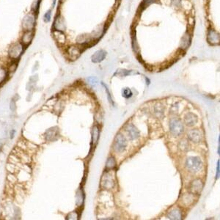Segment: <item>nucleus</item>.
<instances>
[{"label":"nucleus","mask_w":220,"mask_h":220,"mask_svg":"<svg viewBox=\"0 0 220 220\" xmlns=\"http://www.w3.org/2000/svg\"><path fill=\"white\" fill-rule=\"evenodd\" d=\"M155 113L156 114V115L159 118H161L163 115H164V107H163L162 104H157L155 106Z\"/></svg>","instance_id":"nucleus-22"},{"label":"nucleus","mask_w":220,"mask_h":220,"mask_svg":"<svg viewBox=\"0 0 220 220\" xmlns=\"http://www.w3.org/2000/svg\"><path fill=\"white\" fill-rule=\"evenodd\" d=\"M25 48L20 41L11 43L7 48V57L11 61L17 62L24 52Z\"/></svg>","instance_id":"nucleus-1"},{"label":"nucleus","mask_w":220,"mask_h":220,"mask_svg":"<svg viewBox=\"0 0 220 220\" xmlns=\"http://www.w3.org/2000/svg\"><path fill=\"white\" fill-rule=\"evenodd\" d=\"M154 2H155V0H144L142 2V5H140V8H142V10H144L146 7H147L148 5H150Z\"/></svg>","instance_id":"nucleus-27"},{"label":"nucleus","mask_w":220,"mask_h":220,"mask_svg":"<svg viewBox=\"0 0 220 220\" xmlns=\"http://www.w3.org/2000/svg\"><path fill=\"white\" fill-rule=\"evenodd\" d=\"M81 51H82V49L81 47L77 46H71L67 48L66 54L70 60H76L79 57Z\"/></svg>","instance_id":"nucleus-8"},{"label":"nucleus","mask_w":220,"mask_h":220,"mask_svg":"<svg viewBox=\"0 0 220 220\" xmlns=\"http://www.w3.org/2000/svg\"><path fill=\"white\" fill-rule=\"evenodd\" d=\"M8 75V68H7L2 65H0V85L7 79Z\"/></svg>","instance_id":"nucleus-18"},{"label":"nucleus","mask_w":220,"mask_h":220,"mask_svg":"<svg viewBox=\"0 0 220 220\" xmlns=\"http://www.w3.org/2000/svg\"><path fill=\"white\" fill-rule=\"evenodd\" d=\"M190 191L192 193L194 194H199L203 189V183L202 181L199 179H196L194 180L190 184L189 186Z\"/></svg>","instance_id":"nucleus-13"},{"label":"nucleus","mask_w":220,"mask_h":220,"mask_svg":"<svg viewBox=\"0 0 220 220\" xmlns=\"http://www.w3.org/2000/svg\"><path fill=\"white\" fill-rule=\"evenodd\" d=\"M66 30V24L65 18L60 14L57 15L54 20L52 25V30H57V31L65 32Z\"/></svg>","instance_id":"nucleus-7"},{"label":"nucleus","mask_w":220,"mask_h":220,"mask_svg":"<svg viewBox=\"0 0 220 220\" xmlns=\"http://www.w3.org/2000/svg\"><path fill=\"white\" fill-rule=\"evenodd\" d=\"M52 35H53L54 40L60 45L65 44L66 41V36L65 35L64 32L57 31V30H52Z\"/></svg>","instance_id":"nucleus-12"},{"label":"nucleus","mask_w":220,"mask_h":220,"mask_svg":"<svg viewBox=\"0 0 220 220\" xmlns=\"http://www.w3.org/2000/svg\"><path fill=\"white\" fill-rule=\"evenodd\" d=\"M186 167L190 172H197L202 168L203 163L198 157H189L186 161Z\"/></svg>","instance_id":"nucleus-3"},{"label":"nucleus","mask_w":220,"mask_h":220,"mask_svg":"<svg viewBox=\"0 0 220 220\" xmlns=\"http://www.w3.org/2000/svg\"><path fill=\"white\" fill-rule=\"evenodd\" d=\"M116 166L115 160H114V157H109L107 161H106V170H112Z\"/></svg>","instance_id":"nucleus-25"},{"label":"nucleus","mask_w":220,"mask_h":220,"mask_svg":"<svg viewBox=\"0 0 220 220\" xmlns=\"http://www.w3.org/2000/svg\"><path fill=\"white\" fill-rule=\"evenodd\" d=\"M99 139V129L97 126H94L93 131V143L96 145Z\"/></svg>","instance_id":"nucleus-23"},{"label":"nucleus","mask_w":220,"mask_h":220,"mask_svg":"<svg viewBox=\"0 0 220 220\" xmlns=\"http://www.w3.org/2000/svg\"><path fill=\"white\" fill-rule=\"evenodd\" d=\"M106 56V52L104 50H98L94 53V54L92 56L91 60L93 63H100V62L103 61V60H104L105 57Z\"/></svg>","instance_id":"nucleus-15"},{"label":"nucleus","mask_w":220,"mask_h":220,"mask_svg":"<svg viewBox=\"0 0 220 220\" xmlns=\"http://www.w3.org/2000/svg\"><path fill=\"white\" fill-rule=\"evenodd\" d=\"M194 201V197L192 194H184L182 197V200L181 202L184 204L185 206H188V205H191V204L193 203Z\"/></svg>","instance_id":"nucleus-20"},{"label":"nucleus","mask_w":220,"mask_h":220,"mask_svg":"<svg viewBox=\"0 0 220 220\" xmlns=\"http://www.w3.org/2000/svg\"><path fill=\"white\" fill-rule=\"evenodd\" d=\"M88 81H89V85H91L92 86H96L98 83V80L95 77H89L88 78Z\"/></svg>","instance_id":"nucleus-28"},{"label":"nucleus","mask_w":220,"mask_h":220,"mask_svg":"<svg viewBox=\"0 0 220 220\" xmlns=\"http://www.w3.org/2000/svg\"><path fill=\"white\" fill-rule=\"evenodd\" d=\"M126 146H127V141L125 137L122 134H118L114 139V145H113L114 149L117 152L120 153L126 149Z\"/></svg>","instance_id":"nucleus-5"},{"label":"nucleus","mask_w":220,"mask_h":220,"mask_svg":"<svg viewBox=\"0 0 220 220\" xmlns=\"http://www.w3.org/2000/svg\"><path fill=\"white\" fill-rule=\"evenodd\" d=\"M188 137L193 142L197 143V142H200L202 139V134L199 130L193 129L188 133Z\"/></svg>","instance_id":"nucleus-14"},{"label":"nucleus","mask_w":220,"mask_h":220,"mask_svg":"<svg viewBox=\"0 0 220 220\" xmlns=\"http://www.w3.org/2000/svg\"><path fill=\"white\" fill-rule=\"evenodd\" d=\"M184 122H185V123L187 126H193L194 125H195L197 122V116L194 114H193V113H188V114L185 116Z\"/></svg>","instance_id":"nucleus-16"},{"label":"nucleus","mask_w":220,"mask_h":220,"mask_svg":"<svg viewBox=\"0 0 220 220\" xmlns=\"http://www.w3.org/2000/svg\"><path fill=\"white\" fill-rule=\"evenodd\" d=\"M126 131L130 139H135L139 137V131L133 124H128L126 127Z\"/></svg>","instance_id":"nucleus-10"},{"label":"nucleus","mask_w":220,"mask_h":220,"mask_svg":"<svg viewBox=\"0 0 220 220\" xmlns=\"http://www.w3.org/2000/svg\"><path fill=\"white\" fill-rule=\"evenodd\" d=\"M102 85L105 87V89H106V93H107V95H108V98H109V101H110V103H112V104H113V101H112V99L111 97H110V93H109V89H108L107 87H106V85H104V84H103V83H102Z\"/></svg>","instance_id":"nucleus-29"},{"label":"nucleus","mask_w":220,"mask_h":220,"mask_svg":"<svg viewBox=\"0 0 220 220\" xmlns=\"http://www.w3.org/2000/svg\"><path fill=\"white\" fill-rule=\"evenodd\" d=\"M219 161H218L217 163V174H216V179L219 178Z\"/></svg>","instance_id":"nucleus-30"},{"label":"nucleus","mask_w":220,"mask_h":220,"mask_svg":"<svg viewBox=\"0 0 220 220\" xmlns=\"http://www.w3.org/2000/svg\"><path fill=\"white\" fill-rule=\"evenodd\" d=\"M181 217H182L181 211L178 209H175L170 211L167 214V217L170 219H180Z\"/></svg>","instance_id":"nucleus-19"},{"label":"nucleus","mask_w":220,"mask_h":220,"mask_svg":"<svg viewBox=\"0 0 220 220\" xmlns=\"http://www.w3.org/2000/svg\"><path fill=\"white\" fill-rule=\"evenodd\" d=\"M38 14L30 10L24 15L22 21V31H35Z\"/></svg>","instance_id":"nucleus-2"},{"label":"nucleus","mask_w":220,"mask_h":220,"mask_svg":"<svg viewBox=\"0 0 220 220\" xmlns=\"http://www.w3.org/2000/svg\"><path fill=\"white\" fill-rule=\"evenodd\" d=\"M56 3H57V0H53V1H52V5H51V9L54 8V7H55V5H56Z\"/></svg>","instance_id":"nucleus-32"},{"label":"nucleus","mask_w":220,"mask_h":220,"mask_svg":"<svg viewBox=\"0 0 220 220\" xmlns=\"http://www.w3.org/2000/svg\"><path fill=\"white\" fill-rule=\"evenodd\" d=\"M170 131L173 135L179 136L184 131V126L182 122L178 119H172L170 124Z\"/></svg>","instance_id":"nucleus-6"},{"label":"nucleus","mask_w":220,"mask_h":220,"mask_svg":"<svg viewBox=\"0 0 220 220\" xmlns=\"http://www.w3.org/2000/svg\"><path fill=\"white\" fill-rule=\"evenodd\" d=\"M172 2L176 6H178L181 4V0H172Z\"/></svg>","instance_id":"nucleus-31"},{"label":"nucleus","mask_w":220,"mask_h":220,"mask_svg":"<svg viewBox=\"0 0 220 220\" xmlns=\"http://www.w3.org/2000/svg\"><path fill=\"white\" fill-rule=\"evenodd\" d=\"M40 2H41V0H33V2L31 5V8L30 10L35 13L38 14V12H39V9H40Z\"/></svg>","instance_id":"nucleus-21"},{"label":"nucleus","mask_w":220,"mask_h":220,"mask_svg":"<svg viewBox=\"0 0 220 220\" xmlns=\"http://www.w3.org/2000/svg\"><path fill=\"white\" fill-rule=\"evenodd\" d=\"M35 37V31H22L19 41L27 48L33 42Z\"/></svg>","instance_id":"nucleus-4"},{"label":"nucleus","mask_w":220,"mask_h":220,"mask_svg":"<svg viewBox=\"0 0 220 220\" xmlns=\"http://www.w3.org/2000/svg\"><path fill=\"white\" fill-rule=\"evenodd\" d=\"M191 40H192L191 35L189 33H186L183 36L182 39H181V42H180V47L182 48V49L186 50L189 48V45L191 43Z\"/></svg>","instance_id":"nucleus-17"},{"label":"nucleus","mask_w":220,"mask_h":220,"mask_svg":"<svg viewBox=\"0 0 220 220\" xmlns=\"http://www.w3.org/2000/svg\"><path fill=\"white\" fill-rule=\"evenodd\" d=\"M51 15H52V9H48V10L46 11L43 16V20L44 23L47 24L49 23L51 21Z\"/></svg>","instance_id":"nucleus-24"},{"label":"nucleus","mask_w":220,"mask_h":220,"mask_svg":"<svg viewBox=\"0 0 220 220\" xmlns=\"http://www.w3.org/2000/svg\"><path fill=\"white\" fill-rule=\"evenodd\" d=\"M207 40L211 45H217L219 43V36L213 30H209L207 36Z\"/></svg>","instance_id":"nucleus-11"},{"label":"nucleus","mask_w":220,"mask_h":220,"mask_svg":"<svg viewBox=\"0 0 220 220\" xmlns=\"http://www.w3.org/2000/svg\"><path fill=\"white\" fill-rule=\"evenodd\" d=\"M122 95L124 98H131V96H132V92H131V90L129 89V88L126 87L122 89Z\"/></svg>","instance_id":"nucleus-26"},{"label":"nucleus","mask_w":220,"mask_h":220,"mask_svg":"<svg viewBox=\"0 0 220 220\" xmlns=\"http://www.w3.org/2000/svg\"><path fill=\"white\" fill-rule=\"evenodd\" d=\"M101 185L104 189H112V188L114 187V181L113 180L112 176L109 172H106V173L103 175L102 178H101Z\"/></svg>","instance_id":"nucleus-9"}]
</instances>
